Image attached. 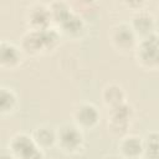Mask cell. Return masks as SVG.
Instances as JSON below:
<instances>
[{"label":"cell","instance_id":"4fadbf2b","mask_svg":"<svg viewBox=\"0 0 159 159\" xmlns=\"http://www.w3.org/2000/svg\"><path fill=\"white\" fill-rule=\"evenodd\" d=\"M31 137L40 149L43 152L52 147H56V128L50 124H40L34 128L31 132Z\"/></svg>","mask_w":159,"mask_h":159},{"label":"cell","instance_id":"7c38bea8","mask_svg":"<svg viewBox=\"0 0 159 159\" xmlns=\"http://www.w3.org/2000/svg\"><path fill=\"white\" fill-rule=\"evenodd\" d=\"M61 36H66L71 40H80L86 34V22L78 12H73L66 21L56 27Z\"/></svg>","mask_w":159,"mask_h":159},{"label":"cell","instance_id":"44dd1931","mask_svg":"<svg viewBox=\"0 0 159 159\" xmlns=\"http://www.w3.org/2000/svg\"><path fill=\"white\" fill-rule=\"evenodd\" d=\"M158 10H159V5H158Z\"/></svg>","mask_w":159,"mask_h":159},{"label":"cell","instance_id":"ffe728a7","mask_svg":"<svg viewBox=\"0 0 159 159\" xmlns=\"http://www.w3.org/2000/svg\"><path fill=\"white\" fill-rule=\"evenodd\" d=\"M139 159H145V158H139Z\"/></svg>","mask_w":159,"mask_h":159},{"label":"cell","instance_id":"8992f818","mask_svg":"<svg viewBox=\"0 0 159 159\" xmlns=\"http://www.w3.org/2000/svg\"><path fill=\"white\" fill-rule=\"evenodd\" d=\"M109 41L112 46L120 53L134 51L138 45V37L132 30L129 22H119L112 26L109 31Z\"/></svg>","mask_w":159,"mask_h":159},{"label":"cell","instance_id":"30bf717a","mask_svg":"<svg viewBox=\"0 0 159 159\" xmlns=\"http://www.w3.org/2000/svg\"><path fill=\"white\" fill-rule=\"evenodd\" d=\"M129 25L134 34L137 35L138 40H143L148 36H152L157 31V22L154 16L148 10H140L132 15Z\"/></svg>","mask_w":159,"mask_h":159},{"label":"cell","instance_id":"ac0fdd59","mask_svg":"<svg viewBox=\"0 0 159 159\" xmlns=\"http://www.w3.org/2000/svg\"><path fill=\"white\" fill-rule=\"evenodd\" d=\"M101 159H123V158L120 155H116V154H107Z\"/></svg>","mask_w":159,"mask_h":159},{"label":"cell","instance_id":"9c48e42d","mask_svg":"<svg viewBox=\"0 0 159 159\" xmlns=\"http://www.w3.org/2000/svg\"><path fill=\"white\" fill-rule=\"evenodd\" d=\"M24 55L25 53L20 45L7 40H2L0 42V67L2 70H16L22 63Z\"/></svg>","mask_w":159,"mask_h":159},{"label":"cell","instance_id":"9a60e30c","mask_svg":"<svg viewBox=\"0 0 159 159\" xmlns=\"http://www.w3.org/2000/svg\"><path fill=\"white\" fill-rule=\"evenodd\" d=\"M19 108V96L17 93L6 86L0 88V114L2 117L11 116Z\"/></svg>","mask_w":159,"mask_h":159},{"label":"cell","instance_id":"e0dca14e","mask_svg":"<svg viewBox=\"0 0 159 159\" xmlns=\"http://www.w3.org/2000/svg\"><path fill=\"white\" fill-rule=\"evenodd\" d=\"M145 159H159V132H148L143 137Z\"/></svg>","mask_w":159,"mask_h":159},{"label":"cell","instance_id":"ba28073f","mask_svg":"<svg viewBox=\"0 0 159 159\" xmlns=\"http://www.w3.org/2000/svg\"><path fill=\"white\" fill-rule=\"evenodd\" d=\"M25 22L27 29L34 31H41L52 27V19L48 5L42 2L31 4L25 14Z\"/></svg>","mask_w":159,"mask_h":159},{"label":"cell","instance_id":"6da1fadb","mask_svg":"<svg viewBox=\"0 0 159 159\" xmlns=\"http://www.w3.org/2000/svg\"><path fill=\"white\" fill-rule=\"evenodd\" d=\"M61 34L56 27H50L41 31L27 30L20 40V47L25 55L37 56L53 51L61 42Z\"/></svg>","mask_w":159,"mask_h":159},{"label":"cell","instance_id":"d6986e66","mask_svg":"<svg viewBox=\"0 0 159 159\" xmlns=\"http://www.w3.org/2000/svg\"><path fill=\"white\" fill-rule=\"evenodd\" d=\"M0 159H14V157H12L9 152H5V153H2V154H1Z\"/></svg>","mask_w":159,"mask_h":159},{"label":"cell","instance_id":"8fae6325","mask_svg":"<svg viewBox=\"0 0 159 159\" xmlns=\"http://www.w3.org/2000/svg\"><path fill=\"white\" fill-rule=\"evenodd\" d=\"M118 152L123 159L143 158V153H144L143 138L135 134H125L119 139Z\"/></svg>","mask_w":159,"mask_h":159},{"label":"cell","instance_id":"7a4b0ae2","mask_svg":"<svg viewBox=\"0 0 159 159\" xmlns=\"http://www.w3.org/2000/svg\"><path fill=\"white\" fill-rule=\"evenodd\" d=\"M56 147L66 155H77L84 150V134L73 123L56 127Z\"/></svg>","mask_w":159,"mask_h":159},{"label":"cell","instance_id":"2e32d148","mask_svg":"<svg viewBox=\"0 0 159 159\" xmlns=\"http://www.w3.org/2000/svg\"><path fill=\"white\" fill-rule=\"evenodd\" d=\"M48 9H50V14H51L53 27H57L58 25H61L63 21H66L75 12V10H72V7L70 6L68 2L60 1V0L50 2L48 4Z\"/></svg>","mask_w":159,"mask_h":159},{"label":"cell","instance_id":"277c9868","mask_svg":"<svg viewBox=\"0 0 159 159\" xmlns=\"http://www.w3.org/2000/svg\"><path fill=\"white\" fill-rule=\"evenodd\" d=\"M138 66L144 70H159V34L155 32L138 41L134 50Z\"/></svg>","mask_w":159,"mask_h":159},{"label":"cell","instance_id":"3957f363","mask_svg":"<svg viewBox=\"0 0 159 159\" xmlns=\"http://www.w3.org/2000/svg\"><path fill=\"white\" fill-rule=\"evenodd\" d=\"M7 152L14 159H45V153L29 133H16L7 142Z\"/></svg>","mask_w":159,"mask_h":159},{"label":"cell","instance_id":"5b68a950","mask_svg":"<svg viewBox=\"0 0 159 159\" xmlns=\"http://www.w3.org/2000/svg\"><path fill=\"white\" fill-rule=\"evenodd\" d=\"M134 118V108L128 102L108 109L107 117V128L108 132L114 137H124L133 122Z\"/></svg>","mask_w":159,"mask_h":159},{"label":"cell","instance_id":"5bb4252c","mask_svg":"<svg viewBox=\"0 0 159 159\" xmlns=\"http://www.w3.org/2000/svg\"><path fill=\"white\" fill-rule=\"evenodd\" d=\"M101 98H102L103 104L108 109L116 108V107H118V106H120V104H123V103L127 102L125 91L123 89L122 86H119L117 83H109V84H107L102 89Z\"/></svg>","mask_w":159,"mask_h":159},{"label":"cell","instance_id":"52a82bcc","mask_svg":"<svg viewBox=\"0 0 159 159\" xmlns=\"http://www.w3.org/2000/svg\"><path fill=\"white\" fill-rule=\"evenodd\" d=\"M101 122V113L98 108L91 102L80 103L72 113V123L80 129L93 130Z\"/></svg>","mask_w":159,"mask_h":159}]
</instances>
